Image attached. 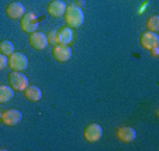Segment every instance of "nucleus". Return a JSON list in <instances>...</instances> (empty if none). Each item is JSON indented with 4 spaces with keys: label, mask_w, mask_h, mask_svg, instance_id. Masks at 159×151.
Segmentation results:
<instances>
[{
    "label": "nucleus",
    "mask_w": 159,
    "mask_h": 151,
    "mask_svg": "<svg viewBox=\"0 0 159 151\" xmlns=\"http://www.w3.org/2000/svg\"><path fill=\"white\" fill-rule=\"evenodd\" d=\"M65 23L69 28H79L84 23V14L83 10L75 3H70L66 6L65 12Z\"/></svg>",
    "instance_id": "nucleus-1"
},
{
    "label": "nucleus",
    "mask_w": 159,
    "mask_h": 151,
    "mask_svg": "<svg viewBox=\"0 0 159 151\" xmlns=\"http://www.w3.org/2000/svg\"><path fill=\"white\" fill-rule=\"evenodd\" d=\"M7 81H9V86L13 91H18V92H24V89L27 88L30 82L28 78L20 71H11L7 76Z\"/></svg>",
    "instance_id": "nucleus-2"
},
{
    "label": "nucleus",
    "mask_w": 159,
    "mask_h": 151,
    "mask_svg": "<svg viewBox=\"0 0 159 151\" xmlns=\"http://www.w3.org/2000/svg\"><path fill=\"white\" fill-rule=\"evenodd\" d=\"M7 67L11 68V71H25L28 68V58L21 52H13L7 57Z\"/></svg>",
    "instance_id": "nucleus-3"
},
{
    "label": "nucleus",
    "mask_w": 159,
    "mask_h": 151,
    "mask_svg": "<svg viewBox=\"0 0 159 151\" xmlns=\"http://www.w3.org/2000/svg\"><path fill=\"white\" fill-rule=\"evenodd\" d=\"M38 26H39V20L34 13L28 12V13H24V16L20 18V27L21 30L24 31L27 34H31V33H35L38 30Z\"/></svg>",
    "instance_id": "nucleus-4"
},
{
    "label": "nucleus",
    "mask_w": 159,
    "mask_h": 151,
    "mask_svg": "<svg viewBox=\"0 0 159 151\" xmlns=\"http://www.w3.org/2000/svg\"><path fill=\"white\" fill-rule=\"evenodd\" d=\"M84 140L89 143H96L103 137V127L97 123H90L83 131Z\"/></svg>",
    "instance_id": "nucleus-5"
},
{
    "label": "nucleus",
    "mask_w": 159,
    "mask_h": 151,
    "mask_svg": "<svg viewBox=\"0 0 159 151\" xmlns=\"http://www.w3.org/2000/svg\"><path fill=\"white\" fill-rule=\"evenodd\" d=\"M23 119V113L18 109H7L2 112V123L4 126H17Z\"/></svg>",
    "instance_id": "nucleus-6"
},
{
    "label": "nucleus",
    "mask_w": 159,
    "mask_h": 151,
    "mask_svg": "<svg viewBox=\"0 0 159 151\" xmlns=\"http://www.w3.org/2000/svg\"><path fill=\"white\" fill-rule=\"evenodd\" d=\"M28 42H30V45L33 47L35 51H41V50H45L47 47H48V40H47V34L39 33V31L31 33L30 37H28Z\"/></svg>",
    "instance_id": "nucleus-7"
},
{
    "label": "nucleus",
    "mask_w": 159,
    "mask_h": 151,
    "mask_svg": "<svg viewBox=\"0 0 159 151\" xmlns=\"http://www.w3.org/2000/svg\"><path fill=\"white\" fill-rule=\"evenodd\" d=\"M139 42H141L142 48L145 50H152V48H156L159 47V35L153 31H145V33L141 34V38H139Z\"/></svg>",
    "instance_id": "nucleus-8"
},
{
    "label": "nucleus",
    "mask_w": 159,
    "mask_h": 151,
    "mask_svg": "<svg viewBox=\"0 0 159 151\" xmlns=\"http://www.w3.org/2000/svg\"><path fill=\"white\" fill-rule=\"evenodd\" d=\"M25 13V7L23 3H20V2H11V3L7 4L6 7V14L9 18H11V20H18V18H21L23 16H24Z\"/></svg>",
    "instance_id": "nucleus-9"
},
{
    "label": "nucleus",
    "mask_w": 159,
    "mask_h": 151,
    "mask_svg": "<svg viewBox=\"0 0 159 151\" xmlns=\"http://www.w3.org/2000/svg\"><path fill=\"white\" fill-rule=\"evenodd\" d=\"M116 136L121 143H131L137 139V130L129 126H123L118 127L116 131Z\"/></svg>",
    "instance_id": "nucleus-10"
},
{
    "label": "nucleus",
    "mask_w": 159,
    "mask_h": 151,
    "mask_svg": "<svg viewBox=\"0 0 159 151\" xmlns=\"http://www.w3.org/2000/svg\"><path fill=\"white\" fill-rule=\"evenodd\" d=\"M52 55L59 62H66L72 58V50L69 45H55L52 50Z\"/></svg>",
    "instance_id": "nucleus-11"
},
{
    "label": "nucleus",
    "mask_w": 159,
    "mask_h": 151,
    "mask_svg": "<svg viewBox=\"0 0 159 151\" xmlns=\"http://www.w3.org/2000/svg\"><path fill=\"white\" fill-rule=\"evenodd\" d=\"M66 6H68V4H66L63 0H52L51 3L48 4L47 10H48L49 16H52V17L58 18V17H62V16L65 14Z\"/></svg>",
    "instance_id": "nucleus-12"
},
{
    "label": "nucleus",
    "mask_w": 159,
    "mask_h": 151,
    "mask_svg": "<svg viewBox=\"0 0 159 151\" xmlns=\"http://www.w3.org/2000/svg\"><path fill=\"white\" fill-rule=\"evenodd\" d=\"M73 28H69L68 26L58 30V45H69L73 41Z\"/></svg>",
    "instance_id": "nucleus-13"
},
{
    "label": "nucleus",
    "mask_w": 159,
    "mask_h": 151,
    "mask_svg": "<svg viewBox=\"0 0 159 151\" xmlns=\"http://www.w3.org/2000/svg\"><path fill=\"white\" fill-rule=\"evenodd\" d=\"M24 96L30 102H38L42 97V91L38 86H35V85H28L27 88L24 89Z\"/></svg>",
    "instance_id": "nucleus-14"
},
{
    "label": "nucleus",
    "mask_w": 159,
    "mask_h": 151,
    "mask_svg": "<svg viewBox=\"0 0 159 151\" xmlns=\"http://www.w3.org/2000/svg\"><path fill=\"white\" fill-rule=\"evenodd\" d=\"M14 91L7 85H0V103H7L13 99Z\"/></svg>",
    "instance_id": "nucleus-15"
},
{
    "label": "nucleus",
    "mask_w": 159,
    "mask_h": 151,
    "mask_svg": "<svg viewBox=\"0 0 159 151\" xmlns=\"http://www.w3.org/2000/svg\"><path fill=\"white\" fill-rule=\"evenodd\" d=\"M13 52H14V44H13L11 41L4 40V41L0 42V54L7 55V57H9V55L13 54Z\"/></svg>",
    "instance_id": "nucleus-16"
},
{
    "label": "nucleus",
    "mask_w": 159,
    "mask_h": 151,
    "mask_svg": "<svg viewBox=\"0 0 159 151\" xmlns=\"http://www.w3.org/2000/svg\"><path fill=\"white\" fill-rule=\"evenodd\" d=\"M147 30L148 31H153V33H158V30H159V17L158 16H152V17L148 18Z\"/></svg>",
    "instance_id": "nucleus-17"
},
{
    "label": "nucleus",
    "mask_w": 159,
    "mask_h": 151,
    "mask_svg": "<svg viewBox=\"0 0 159 151\" xmlns=\"http://www.w3.org/2000/svg\"><path fill=\"white\" fill-rule=\"evenodd\" d=\"M47 40H48V45H58V31L52 30L47 34Z\"/></svg>",
    "instance_id": "nucleus-18"
},
{
    "label": "nucleus",
    "mask_w": 159,
    "mask_h": 151,
    "mask_svg": "<svg viewBox=\"0 0 159 151\" xmlns=\"http://www.w3.org/2000/svg\"><path fill=\"white\" fill-rule=\"evenodd\" d=\"M7 67V55L0 54V71H3Z\"/></svg>",
    "instance_id": "nucleus-19"
},
{
    "label": "nucleus",
    "mask_w": 159,
    "mask_h": 151,
    "mask_svg": "<svg viewBox=\"0 0 159 151\" xmlns=\"http://www.w3.org/2000/svg\"><path fill=\"white\" fill-rule=\"evenodd\" d=\"M151 51V55H152L153 58H158V55H159V48L156 47V48H152V50H149Z\"/></svg>",
    "instance_id": "nucleus-20"
},
{
    "label": "nucleus",
    "mask_w": 159,
    "mask_h": 151,
    "mask_svg": "<svg viewBox=\"0 0 159 151\" xmlns=\"http://www.w3.org/2000/svg\"><path fill=\"white\" fill-rule=\"evenodd\" d=\"M0 120H2V112H0Z\"/></svg>",
    "instance_id": "nucleus-21"
}]
</instances>
